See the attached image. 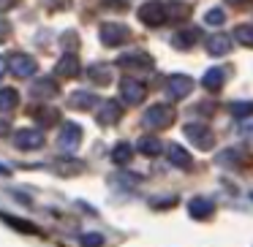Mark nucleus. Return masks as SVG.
Instances as JSON below:
<instances>
[{
    "mask_svg": "<svg viewBox=\"0 0 253 247\" xmlns=\"http://www.w3.org/2000/svg\"><path fill=\"white\" fill-rule=\"evenodd\" d=\"M174 120H177V111L171 104H153L142 114V125L150 128V131H164V128H169Z\"/></svg>",
    "mask_w": 253,
    "mask_h": 247,
    "instance_id": "f257e3e1",
    "label": "nucleus"
},
{
    "mask_svg": "<svg viewBox=\"0 0 253 247\" xmlns=\"http://www.w3.org/2000/svg\"><path fill=\"white\" fill-rule=\"evenodd\" d=\"M136 14H139V19H142L147 28H161V25L169 19L166 3H161V0H147V3H142Z\"/></svg>",
    "mask_w": 253,
    "mask_h": 247,
    "instance_id": "f03ea898",
    "label": "nucleus"
},
{
    "mask_svg": "<svg viewBox=\"0 0 253 247\" xmlns=\"http://www.w3.org/2000/svg\"><path fill=\"white\" fill-rule=\"evenodd\" d=\"M185 139L196 149H204V152L215 147V133L210 131L204 122H188V125H185Z\"/></svg>",
    "mask_w": 253,
    "mask_h": 247,
    "instance_id": "7ed1b4c3",
    "label": "nucleus"
},
{
    "mask_svg": "<svg viewBox=\"0 0 253 247\" xmlns=\"http://www.w3.org/2000/svg\"><path fill=\"white\" fill-rule=\"evenodd\" d=\"M101 35V44L104 46H123L128 38H131V28L123 22H104L98 30Z\"/></svg>",
    "mask_w": 253,
    "mask_h": 247,
    "instance_id": "20e7f679",
    "label": "nucleus"
},
{
    "mask_svg": "<svg viewBox=\"0 0 253 247\" xmlns=\"http://www.w3.org/2000/svg\"><path fill=\"white\" fill-rule=\"evenodd\" d=\"M79 144H82V128L77 122H63L60 133H57V147H60V152L71 155V152H77Z\"/></svg>",
    "mask_w": 253,
    "mask_h": 247,
    "instance_id": "39448f33",
    "label": "nucleus"
},
{
    "mask_svg": "<svg viewBox=\"0 0 253 247\" xmlns=\"http://www.w3.org/2000/svg\"><path fill=\"white\" fill-rule=\"evenodd\" d=\"M120 98L126 101V104H131V106L142 104V101L147 98V84H144L142 79L126 76V79L120 82Z\"/></svg>",
    "mask_w": 253,
    "mask_h": 247,
    "instance_id": "423d86ee",
    "label": "nucleus"
},
{
    "mask_svg": "<svg viewBox=\"0 0 253 247\" xmlns=\"http://www.w3.org/2000/svg\"><path fill=\"white\" fill-rule=\"evenodd\" d=\"M8 68H11V73L17 79H30L39 73V63L30 55H25V52H17V55L8 57Z\"/></svg>",
    "mask_w": 253,
    "mask_h": 247,
    "instance_id": "0eeeda50",
    "label": "nucleus"
},
{
    "mask_svg": "<svg viewBox=\"0 0 253 247\" xmlns=\"http://www.w3.org/2000/svg\"><path fill=\"white\" fill-rule=\"evenodd\" d=\"M14 147L22 149V152H33V149L44 147V133L39 128H22V131L14 133Z\"/></svg>",
    "mask_w": 253,
    "mask_h": 247,
    "instance_id": "6e6552de",
    "label": "nucleus"
},
{
    "mask_svg": "<svg viewBox=\"0 0 253 247\" xmlns=\"http://www.w3.org/2000/svg\"><path fill=\"white\" fill-rule=\"evenodd\" d=\"M166 93H169V98H174V101L188 98V95L193 93V79L188 76V73H174V76H169Z\"/></svg>",
    "mask_w": 253,
    "mask_h": 247,
    "instance_id": "1a4fd4ad",
    "label": "nucleus"
},
{
    "mask_svg": "<svg viewBox=\"0 0 253 247\" xmlns=\"http://www.w3.org/2000/svg\"><path fill=\"white\" fill-rule=\"evenodd\" d=\"M117 66L126 68V71H150L153 68V57L147 52H128L117 60Z\"/></svg>",
    "mask_w": 253,
    "mask_h": 247,
    "instance_id": "9d476101",
    "label": "nucleus"
},
{
    "mask_svg": "<svg viewBox=\"0 0 253 247\" xmlns=\"http://www.w3.org/2000/svg\"><path fill=\"white\" fill-rule=\"evenodd\" d=\"M79 71H82V66H79V57L74 52H66L55 63V76H60V79H74V76H79Z\"/></svg>",
    "mask_w": 253,
    "mask_h": 247,
    "instance_id": "9b49d317",
    "label": "nucleus"
},
{
    "mask_svg": "<svg viewBox=\"0 0 253 247\" xmlns=\"http://www.w3.org/2000/svg\"><path fill=\"white\" fill-rule=\"evenodd\" d=\"M188 214H191L193 220H210L215 214V204L204 196H193L191 201H188Z\"/></svg>",
    "mask_w": 253,
    "mask_h": 247,
    "instance_id": "f8f14e48",
    "label": "nucleus"
},
{
    "mask_svg": "<svg viewBox=\"0 0 253 247\" xmlns=\"http://www.w3.org/2000/svg\"><path fill=\"white\" fill-rule=\"evenodd\" d=\"M204 49H207V55H212V57L229 55V52H231V35H226V33L207 35V41H204Z\"/></svg>",
    "mask_w": 253,
    "mask_h": 247,
    "instance_id": "ddd939ff",
    "label": "nucleus"
},
{
    "mask_svg": "<svg viewBox=\"0 0 253 247\" xmlns=\"http://www.w3.org/2000/svg\"><path fill=\"white\" fill-rule=\"evenodd\" d=\"M123 117V106L117 104V101H104L98 109V125L109 128V125H117Z\"/></svg>",
    "mask_w": 253,
    "mask_h": 247,
    "instance_id": "4468645a",
    "label": "nucleus"
},
{
    "mask_svg": "<svg viewBox=\"0 0 253 247\" xmlns=\"http://www.w3.org/2000/svg\"><path fill=\"white\" fill-rule=\"evenodd\" d=\"M166 158H169L171 166H177V169H182V171H188L193 166L191 152H188L185 147H180V144H169V147H166Z\"/></svg>",
    "mask_w": 253,
    "mask_h": 247,
    "instance_id": "2eb2a0df",
    "label": "nucleus"
},
{
    "mask_svg": "<svg viewBox=\"0 0 253 247\" xmlns=\"http://www.w3.org/2000/svg\"><path fill=\"white\" fill-rule=\"evenodd\" d=\"M87 79L93 84L106 87V84H112V79H115V68L106 66V63H93V66L87 68Z\"/></svg>",
    "mask_w": 253,
    "mask_h": 247,
    "instance_id": "dca6fc26",
    "label": "nucleus"
},
{
    "mask_svg": "<svg viewBox=\"0 0 253 247\" xmlns=\"http://www.w3.org/2000/svg\"><path fill=\"white\" fill-rule=\"evenodd\" d=\"M95 104H98V98H95L90 90H77V93H71V98H68V106L77 109V111H90Z\"/></svg>",
    "mask_w": 253,
    "mask_h": 247,
    "instance_id": "f3484780",
    "label": "nucleus"
},
{
    "mask_svg": "<svg viewBox=\"0 0 253 247\" xmlns=\"http://www.w3.org/2000/svg\"><path fill=\"white\" fill-rule=\"evenodd\" d=\"M30 93H33V98H39V101H49V98L57 95V84H55V79L44 76V79H39V82H33Z\"/></svg>",
    "mask_w": 253,
    "mask_h": 247,
    "instance_id": "a211bd4d",
    "label": "nucleus"
},
{
    "mask_svg": "<svg viewBox=\"0 0 253 247\" xmlns=\"http://www.w3.org/2000/svg\"><path fill=\"white\" fill-rule=\"evenodd\" d=\"M223 82H226V71H223V68H218V66L210 68V71L202 76V87L210 90V93H218V90L223 87Z\"/></svg>",
    "mask_w": 253,
    "mask_h": 247,
    "instance_id": "6ab92c4d",
    "label": "nucleus"
},
{
    "mask_svg": "<svg viewBox=\"0 0 253 247\" xmlns=\"http://www.w3.org/2000/svg\"><path fill=\"white\" fill-rule=\"evenodd\" d=\"M196 41H199V28H182V30H177V33H174L171 44H174L177 49H191Z\"/></svg>",
    "mask_w": 253,
    "mask_h": 247,
    "instance_id": "aec40b11",
    "label": "nucleus"
},
{
    "mask_svg": "<svg viewBox=\"0 0 253 247\" xmlns=\"http://www.w3.org/2000/svg\"><path fill=\"white\" fill-rule=\"evenodd\" d=\"M136 149L142 155H147V158H155V155L164 152V141H161L158 136H144V139H139Z\"/></svg>",
    "mask_w": 253,
    "mask_h": 247,
    "instance_id": "412c9836",
    "label": "nucleus"
},
{
    "mask_svg": "<svg viewBox=\"0 0 253 247\" xmlns=\"http://www.w3.org/2000/svg\"><path fill=\"white\" fill-rule=\"evenodd\" d=\"M133 158V147L128 141H117L115 149H112V163L115 166H128Z\"/></svg>",
    "mask_w": 253,
    "mask_h": 247,
    "instance_id": "4be33fe9",
    "label": "nucleus"
},
{
    "mask_svg": "<svg viewBox=\"0 0 253 247\" xmlns=\"http://www.w3.org/2000/svg\"><path fill=\"white\" fill-rule=\"evenodd\" d=\"M3 217V223H8L11 228H17V231H22V234H39V225L36 223H30V220H22V217H14V214H0Z\"/></svg>",
    "mask_w": 253,
    "mask_h": 247,
    "instance_id": "5701e85b",
    "label": "nucleus"
},
{
    "mask_svg": "<svg viewBox=\"0 0 253 247\" xmlns=\"http://www.w3.org/2000/svg\"><path fill=\"white\" fill-rule=\"evenodd\" d=\"M231 35H234L237 44H242V46H248V49H253V22H242V25H237Z\"/></svg>",
    "mask_w": 253,
    "mask_h": 247,
    "instance_id": "b1692460",
    "label": "nucleus"
},
{
    "mask_svg": "<svg viewBox=\"0 0 253 247\" xmlns=\"http://www.w3.org/2000/svg\"><path fill=\"white\" fill-rule=\"evenodd\" d=\"M19 106V93L14 87H3L0 90V111H14Z\"/></svg>",
    "mask_w": 253,
    "mask_h": 247,
    "instance_id": "393cba45",
    "label": "nucleus"
},
{
    "mask_svg": "<svg viewBox=\"0 0 253 247\" xmlns=\"http://www.w3.org/2000/svg\"><path fill=\"white\" fill-rule=\"evenodd\" d=\"M55 174H60V176H77V174H82V163H79V160H60V163L55 166Z\"/></svg>",
    "mask_w": 253,
    "mask_h": 247,
    "instance_id": "a878e982",
    "label": "nucleus"
},
{
    "mask_svg": "<svg viewBox=\"0 0 253 247\" xmlns=\"http://www.w3.org/2000/svg\"><path fill=\"white\" fill-rule=\"evenodd\" d=\"M242 163V152L240 149H223L218 155V166H226V169H234V166Z\"/></svg>",
    "mask_w": 253,
    "mask_h": 247,
    "instance_id": "bb28decb",
    "label": "nucleus"
},
{
    "mask_svg": "<svg viewBox=\"0 0 253 247\" xmlns=\"http://www.w3.org/2000/svg\"><path fill=\"white\" fill-rule=\"evenodd\" d=\"M229 114H234L237 120H245L248 114H253V101H234V104H229Z\"/></svg>",
    "mask_w": 253,
    "mask_h": 247,
    "instance_id": "cd10ccee",
    "label": "nucleus"
},
{
    "mask_svg": "<svg viewBox=\"0 0 253 247\" xmlns=\"http://www.w3.org/2000/svg\"><path fill=\"white\" fill-rule=\"evenodd\" d=\"M36 117H39L41 125H55V122H60V111L57 109H39Z\"/></svg>",
    "mask_w": 253,
    "mask_h": 247,
    "instance_id": "c85d7f7f",
    "label": "nucleus"
},
{
    "mask_svg": "<svg viewBox=\"0 0 253 247\" xmlns=\"http://www.w3.org/2000/svg\"><path fill=\"white\" fill-rule=\"evenodd\" d=\"M166 11H169V19H185L188 17V6L185 3H166Z\"/></svg>",
    "mask_w": 253,
    "mask_h": 247,
    "instance_id": "c756f323",
    "label": "nucleus"
},
{
    "mask_svg": "<svg viewBox=\"0 0 253 247\" xmlns=\"http://www.w3.org/2000/svg\"><path fill=\"white\" fill-rule=\"evenodd\" d=\"M204 22H207V25H212V28H218V25H223V22H226V14H223V8H210V11L204 14Z\"/></svg>",
    "mask_w": 253,
    "mask_h": 247,
    "instance_id": "7c9ffc66",
    "label": "nucleus"
},
{
    "mask_svg": "<svg viewBox=\"0 0 253 247\" xmlns=\"http://www.w3.org/2000/svg\"><path fill=\"white\" fill-rule=\"evenodd\" d=\"M82 247H104L101 234H82Z\"/></svg>",
    "mask_w": 253,
    "mask_h": 247,
    "instance_id": "2f4dec72",
    "label": "nucleus"
},
{
    "mask_svg": "<svg viewBox=\"0 0 253 247\" xmlns=\"http://www.w3.org/2000/svg\"><path fill=\"white\" fill-rule=\"evenodd\" d=\"M8 35H11V22L0 17V44H3V41H8Z\"/></svg>",
    "mask_w": 253,
    "mask_h": 247,
    "instance_id": "473e14b6",
    "label": "nucleus"
},
{
    "mask_svg": "<svg viewBox=\"0 0 253 247\" xmlns=\"http://www.w3.org/2000/svg\"><path fill=\"white\" fill-rule=\"evenodd\" d=\"M174 201H177V198H153L150 204H153V207H171Z\"/></svg>",
    "mask_w": 253,
    "mask_h": 247,
    "instance_id": "72a5a7b5",
    "label": "nucleus"
},
{
    "mask_svg": "<svg viewBox=\"0 0 253 247\" xmlns=\"http://www.w3.org/2000/svg\"><path fill=\"white\" fill-rule=\"evenodd\" d=\"M14 6H17V0H0V14L8 11V8H14Z\"/></svg>",
    "mask_w": 253,
    "mask_h": 247,
    "instance_id": "f704fd0d",
    "label": "nucleus"
},
{
    "mask_svg": "<svg viewBox=\"0 0 253 247\" xmlns=\"http://www.w3.org/2000/svg\"><path fill=\"white\" fill-rule=\"evenodd\" d=\"M63 44H66V46H77V33H66Z\"/></svg>",
    "mask_w": 253,
    "mask_h": 247,
    "instance_id": "c9c22d12",
    "label": "nucleus"
},
{
    "mask_svg": "<svg viewBox=\"0 0 253 247\" xmlns=\"http://www.w3.org/2000/svg\"><path fill=\"white\" fill-rule=\"evenodd\" d=\"M6 71H8V60H6L3 55H0V79L6 76Z\"/></svg>",
    "mask_w": 253,
    "mask_h": 247,
    "instance_id": "e433bc0d",
    "label": "nucleus"
},
{
    "mask_svg": "<svg viewBox=\"0 0 253 247\" xmlns=\"http://www.w3.org/2000/svg\"><path fill=\"white\" fill-rule=\"evenodd\" d=\"M253 131V120H242V133H251Z\"/></svg>",
    "mask_w": 253,
    "mask_h": 247,
    "instance_id": "4c0bfd02",
    "label": "nucleus"
},
{
    "mask_svg": "<svg viewBox=\"0 0 253 247\" xmlns=\"http://www.w3.org/2000/svg\"><path fill=\"white\" fill-rule=\"evenodd\" d=\"M0 133H8V125H6V120H0Z\"/></svg>",
    "mask_w": 253,
    "mask_h": 247,
    "instance_id": "58836bf2",
    "label": "nucleus"
},
{
    "mask_svg": "<svg viewBox=\"0 0 253 247\" xmlns=\"http://www.w3.org/2000/svg\"><path fill=\"white\" fill-rule=\"evenodd\" d=\"M226 3H231V6H242L245 0H226Z\"/></svg>",
    "mask_w": 253,
    "mask_h": 247,
    "instance_id": "ea45409f",
    "label": "nucleus"
},
{
    "mask_svg": "<svg viewBox=\"0 0 253 247\" xmlns=\"http://www.w3.org/2000/svg\"><path fill=\"white\" fill-rule=\"evenodd\" d=\"M0 174H3V176H6V174H11V171H8V169H6V166H3V163H0Z\"/></svg>",
    "mask_w": 253,
    "mask_h": 247,
    "instance_id": "a19ab883",
    "label": "nucleus"
}]
</instances>
